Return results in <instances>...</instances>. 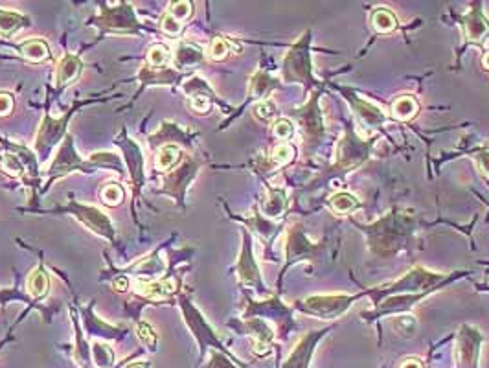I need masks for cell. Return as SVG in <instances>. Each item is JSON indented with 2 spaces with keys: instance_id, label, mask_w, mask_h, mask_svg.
I'll return each instance as SVG.
<instances>
[{
  "instance_id": "cell-1",
  "label": "cell",
  "mask_w": 489,
  "mask_h": 368,
  "mask_svg": "<svg viewBox=\"0 0 489 368\" xmlns=\"http://www.w3.org/2000/svg\"><path fill=\"white\" fill-rule=\"evenodd\" d=\"M411 232V223L401 215H388L370 227V247L377 255H392L405 245Z\"/></svg>"
},
{
  "instance_id": "cell-2",
  "label": "cell",
  "mask_w": 489,
  "mask_h": 368,
  "mask_svg": "<svg viewBox=\"0 0 489 368\" xmlns=\"http://www.w3.org/2000/svg\"><path fill=\"white\" fill-rule=\"evenodd\" d=\"M453 280V276L447 278L443 272H431L423 267H414L406 272L403 278H399L398 282L390 284L386 290H379L377 293H374L376 298V304H379L383 300V297H393V295H419V293H428L431 290H438L441 287L443 282Z\"/></svg>"
},
{
  "instance_id": "cell-3",
  "label": "cell",
  "mask_w": 489,
  "mask_h": 368,
  "mask_svg": "<svg viewBox=\"0 0 489 368\" xmlns=\"http://www.w3.org/2000/svg\"><path fill=\"white\" fill-rule=\"evenodd\" d=\"M311 31H306L298 43H294L284 57V66L282 74L289 83H304V87L309 91L316 81L313 76V65H311Z\"/></svg>"
},
{
  "instance_id": "cell-4",
  "label": "cell",
  "mask_w": 489,
  "mask_h": 368,
  "mask_svg": "<svg viewBox=\"0 0 489 368\" xmlns=\"http://www.w3.org/2000/svg\"><path fill=\"white\" fill-rule=\"evenodd\" d=\"M357 298V295H311L297 304V307L319 319H336L344 315Z\"/></svg>"
},
{
  "instance_id": "cell-5",
  "label": "cell",
  "mask_w": 489,
  "mask_h": 368,
  "mask_svg": "<svg viewBox=\"0 0 489 368\" xmlns=\"http://www.w3.org/2000/svg\"><path fill=\"white\" fill-rule=\"evenodd\" d=\"M180 306H182L186 324L190 326L192 333L195 335L197 342H199V347H201V354H205L206 347H214V348H219L223 354L230 355L223 348V344H221V341H219L217 335L214 333V329L210 328V324L205 320V317L197 312L195 307H193L192 300H188V297H180Z\"/></svg>"
},
{
  "instance_id": "cell-6",
  "label": "cell",
  "mask_w": 489,
  "mask_h": 368,
  "mask_svg": "<svg viewBox=\"0 0 489 368\" xmlns=\"http://www.w3.org/2000/svg\"><path fill=\"white\" fill-rule=\"evenodd\" d=\"M371 145H374V140L363 142L361 138H357L354 129L348 128L344 138L339 144V151H336V166L344 168V170L361 166L370 155Z\"/></svg>"
},
{
  "instance_id": "cell-7",
  "label": "cell",
  "mask_w": 489,
  "mask_h": 368,
  "mask_svg": "<svg viewBox=\"0 0 489 368\" xmlns=\"http://www.w3.org/2000/svg\"><path fill=\"white\" fill-rule=\"evenodd\" d=\"M98 26L105 31H114V34H136L140 22L136 21L133 6L122 2L114 8L103 9L100 21H98Z\"/></svg>"
},
{
  "instance_id": "cell-8",
  "label": "cell",
  "mask_w": 489,
  "mask_h": 368,
  "mask_svg": "<svg viewBox=\"0 0 489 368\" xmlns=\"http://www.w3.org/2000/svg\"><path fill=\"white\" fill-rule=\"evenodd\" d=\"M480 347H482L480 332L469 324L460 326L458 337H456V367L478 368Z\"/></svg>"
},
{
  "instance_id": "cell-9",
  "label": "cell",
  "mask_w": 489,
  "mask_h": 368,
  "mask_svg": "<svg viewBox=\"0 0 489 368\" xmlns=\"http://www.w3.org/2000/svg\"><path fill=\"white\" fill-rule=\"evenodd\" d=\"M293 116L297 118L298 126L302 128V133H304V136H306V140L309 144L319 142L324 136V133H326L322 113H320L319 107V92H314L313 98L307 101V106L294 111Z\"/></svg>"
},
{
  "instance_id": "cell-10",
  "label": "cell",
  "mask_w": 489,
  "mask_h": 368,
  "mask_svg": "<svg viewBox=\"0 0 489 368\" xmlns=\"http://www.w3.org/2000/svg\"><path fill=\"white\" fill-rule=\"evenodd\" d=\"M237 276L244 285H250V287H256L259 293H267V287L262 280V275H259V267L256 260H254L252 252V240H250V234L247 230H243V249H241L240 262H237Z\"/></svg>"
},
{
  "instance_id": "cell-11",
  "label": "cell",
  "mask_w": 489,
  "mask_h": 368,
  "mask_svg": "<svg viewBox=\"0 0 489 368\" xmlns=\"http://www.w3.org/2000/svg\"><path fill=\"white\" fill-rule=\"evenodd\" d=\"M76 170L92 171L94 170V166H92L91 163L81 160V158L76 155L74 138H72V135H66L65 142H63L61 149H59V153L56 155V160H53V164L50 166V175L59 177Z\"/></svg>"
},
{
  "instance_id": "cell-12",
  "label": "cell",
  "mask_w": 489,
  "mask_h": 368,
  "mask_svg": "<svg viewBox=\"0 0 489 368\" xmlns=\"http://www.w3.org/2000/svg\"><path fill=\"white\" fill-rule=\"evenodd\" d=\"M65 210L72 212L81 223L87 225V227L91 228L92 232L109 237V240H114V228L113 225H110L109 218H107L103 212L98 210V208H94V206H83L78 205V203H72L70 206H66Z\"/></svg>"
},
{
  "instance_id": "cell-13",
  "label": "cell",
  "mask_w": 489,
  "mask_h": 368,
  "mask_svg": "<svg viewBox=\"0 0 489 368\" xmlns=\"http://www.w3.org/2000/svg\"><path fill=\"white\" fill-rule=\"evenodd\" d=\"M232 326H236L237 329H241V333H249L250 337H254V352L258 355H265L271 352V342L274 339V332L269 328L265 320L259 319V317H250V319H244L243 322H232Z\"/></svg>"
},
{
  "instance_id": "cell-14",
  "label": "cell",
  "mask_w": 489,
  "mask_h": 368,
  "mask_svg": "<svg viewBox=\"0 0 489 368\" xmlns=\"http://www.w3.org/2000/svg\"><path fill=\"white\" fill-rule=\"evenodd\" d=\"M278 322V326L284 329V335L287 333L289 328H293V317H291V310L285 307L284 304L279 302L278 298H271V300H265L262 304H252L250 302L249 310L244 313V319H250V317H269Z\"/></svg>"
},
{
  "instance_id": "cell-15",
  "label": "cell",
  "mask_w": 489,
  "mask_h": 368,
  "mask_svg": "<svg viewBox=\"0 0 489 368\" xmlns=\"http://www.w3.org/2000/svg\"><path fill=\"white\" fill-rule=\"evenodd\" d=\"M328 332L329 328H322L304 335L302 341L294 347V350L291 352V355H289L287 361H285L282 368H309V361L311 357H313L314 350H316V344H319L320 339H322Z\"/></svg>"
},
{
  "instance_id": "cell-16",
  "label": "cell",
  "mask_w": 489,
  "mask_h": 368,
  "mask_svg": "<svg viewBox=\"0 0 489 368\" xmlns=\"http://www.w3.org/2000/svg\"><path fill=\"white\" fill-rule=\"evenodd\" d=\"M68 116L70 113L59 120H53L50 118V116H46V120H44L43 126H41L39 135H37V140H35V149H37V153H39L41 158H46L50 149L56 145V142H59L61 135L65 133Z\"/></svg>"
},
{
  "instance_id": "cell-17",
  "label": "cell",
  "mask_w": 489,
  "mask_h": 368,
  "mask_svg": "<svg viewBox=\"0 0 489 368\" xmlns=\"http://www.w3.org/2000/svg\"><path fill=\"white\" fill-rule=\"evenodd\" d=\"M199 166H201L199 160H195V158H188L182 166L177 168L173 173H170V175L164 179V183H166L164 192L171 193L173 198H179V201H182L184 190H186V186L190 184V180L193 179V175L197 173Z\"/></svg>"
},
{
  "instance_id": "cell-18",
  "label": "cell",
  "mask_w": 489,
  "mask_h": 368,
  "mask_svg": "<svg viewBox=\"0 0 489 368\" xmlns=\"http://www.w3.org/2000/svg\"><path fill=\"white\" fill-rule=\"evenodd\" d=\"M344 94H346V98H348L349 103H351V107H354L355 116H357V120L363 123L364 128L376 129V128H381V126H383L384 120H386V116L381 113V109H377L376 106H371V103H368V101L357 98L354 92L344 91Z\"/></svg>"
},
{
  "instance_id": "cell-19",
  "label": "cell",
  "mask_w": 489,
  "mask_h": 368,
  "mask_svg": "<svg viewBox=\"0 0 489 368\" xmlns=\"http://www.w3.org/2000/svg\"><path fill=\"white\" fill-rule=\"evenodd\" d=\"M314 252H316V247L307 241L306 234H304L300 225L291 228V232H289V237H287L289 263L297 262V260H304V258H307V256H313Z\"/></svg>"
},
{
  "instance_id": "cell-20",
  "label": "cell",
  "mask_w": 489,
  "mask_h": 368,
  "mask_svg": "<svg viewBox=\"0 0 489 368\" xmlns=\"http://www.w3.org/2000/svg\"><path fill=\"white\" fill-rule=\"evenodd\" d=\"M463 28H465V36L471 43H482L485 36L489 34V22L482 15L480 6L476 4L475 8L463 17Z\"/></svg>"
},
{
  "instance_id": "cell-21",
  "label": "cell",
  "mask_w": 489,
  "mask_h": 368,
  "mask_svg": "<svg viewBox=\"0 0 489 368\" xmlns=\"http://www.w3.org/2000/svg\"><path fill=\"white\" fill-rule=\"evenodd\" d=\"M202 59H205V52L192 43H180L173 53V65L179 71L195 68L197 65H201Z\"/></svg>"
},
{
  "instance_id": "cell-22",
  "label": "cell",
  "mask_w": 489,
  "mask_h": 368,
  "mask_svg": "<svg viewBox=\"0 0 489 368\" xmlns=\"http://www.w3.org/2000/svg\"><path fill=\"white\" fill-rule=\"evenodd\" d=\"M123 153H125L127 164L131 168V180L133 186H135V192H138V188L142 186V180H144V157L140 153L138 145L135 142L127 140L125 144H122Z\"/></svg>"
},
{
  "instance_id": "cell-23",
  "label": "cell",
  "mask_w": 489,
  "mask_h": 368,
  "mask_svg": "<svg viewBox=\"0 0 489 368\" xmlns=\"http://www.w3.org/2000/svg\"><path fill=\"white\" fill-rule=\"evenodd\" d=\"M81 68H83V65H81V61H79V57L76 56H65L59 61V65H57V72H56V81H57V87L63 88L66 87V85H70L72 81H76V79L79 78V74H81Z\"/></svg>"
},
{
  "instance_id": "cell-24",
  "label": "cell",
  "mask_w": 489,
  "mask_h": 368,
  "mask_svg": "<svg viewBox=\"0 0 489 368\" xmlns=\"http://www.w3.org/2000/svg\"><path fill=\"white\" fill-rule=\"evenodd\" d=\"M19 52H21L22 57L28 59L30 63H43L46 61V59H50L48 44L44 43L43 39L24 41V43L19 46Z\"/></svg>"
},
{
  "instance_id": "cell-25",
  "label": "cell",
  "mask_w": 489,
  "mask_h": 368,
  "mask_svg": "<svg viewBox=\"0 0 489 368\" xmlns=\"http://www.w3.org/2000/svg\"><path fill=\"white\" fill-rule=\"evenodd\" d=\"M278 87L279 83L274 78H271L267 72L258 71L252 76V79H250V96L263 98V100H265V98L271 94V91H274V88Z\"/></svg>"
},
{
  "instance_id": "cell-26",
  "label": "cell",
  "mask_w": 489,
  "mask_h": 368,
  "mask_svg": "<svg viewBox=\"0 0 489 368\" xmlns=\"http://www.w3.org/2000/svg\"><path fill=\"white\" fill-rule=\"evenodd\" d=\"M287 208V199H285L284 190L269 188L265 203H263V215L265 218H279Z\"/></svg>"
},
{
  "instance_id": "cell-27",
  "label": "cell",
  "mask_w": 489,
  "mask_h": 368,
  "mask_svg": "<svg viewBox=\"0 0 489 368\" xmlns=\"http://www.w3.org/2000/svg\"><path fill=\"white\" fill-rule=\"evenodd\" d=\"M28 19L24 15L14 14V11H4L0 9V36L11 37L17 34L22 26H26Z\"/></svg>"
},
{
  "instance_id": "cell-28",
  "label": "cell",
  "mask_w": 489,
  "mask_h": 368,
  "mask_svg": "<svg viewBox=\"0 0 489 368\" xmlns=\"http://www.w3.org/2000/svg\"><path fill=\"white\" fill-rule=\"evenodd\" d=\"M72 320H74V328H76V348H74L76 363L83 368H94V363H92V359H91V347L85 342L83 333H81V329H79V324H78V320H76V317Z\"/></svg>"
},
{
  "instance_id": "cell-29",
  "label": "cell",
  "mask_w": 489,
  "mask_h": 368,
  "mask_svg": "<svg viewBox=\"0 0 489 368\" xmlns=\"http://www.w3.org/2000/svg\"><path fill=\"white\" fill-rule=\"evenodd\" d=\"M50 290V278L43 267L35 269L28 278V291L34 298H43Z\"/></svg>"
},
{
  "instance_id": "cell-30",
  "label": "cell",
  "mask_w": 489,
  "mask_h": 368,
  "mask_svg": "<svg viewBox=\"0 0 489 368\" xmlns=\"http://www.w3.org/2000/svg\"><path fill=\"white\" fill-rule=\"evenodd\" d=\"M179 158H180L179 148L173 144H166V145H162L160 151H158L155 164H157L158 171H168V170H171L175 164L179 163Z\"/></svg>"
},
{
  "instance_id": "cell-31",
  "label": "cell",
  "mask_w": 489,
  "mask_h": 368,
  "mask_svg": "<svg viewBox=\"0 0 489 368\" xmlns=\"http://www.w3.org/2000/svg\"><path fill=\"white\" fill-rule=\"evenodd\" d=\"M419 106L418 101L412 96H401L393 101L392 114L398 120H411L416 113H418Z\"/></svg>"
},
{
  "instance_id": "cell-32",
  "label": "cell",
  "mask_w": 489,
  "mask_h": 368,
  "mask_svg": "<svg viewBox=\"0 0 489 368\" xmlns=\"http://www.w3.org/2000/svg\"><path fill=\"white\" fill-rule=\"evenodd\" d=\"M392 328H393V332H398V335H401V337L411 339V337H414L416 333H418L419 326H418L416 317L401 313V315H398L392 320Z\"/></svg>"
},
{
  "instance_id": "cell-33",
  "label": "cell",
  "mask_w": 489,
  "mask_h": 368,
  "mask_svg": "<svg viewBox=\"0 0 489 368\" xmlns=\"http://www.w3.org/2000/svg\"><path fill=\"white\" fill-rule=\"evenodd\" d=\"M329 205H331L333 210L339 212V214H348V212H354L355 208H357L359 201L351 195V193L336 192L333 193L331 199H329Z\"/></svg>"
},
{
  "instance_id": "cell-34",
  "label": "cell",
  "mask_w": 489,
  "mask_h": 368,
  "mask_svg": "<svg viewBox=\"0 0 489 368\" xmlns=\"http://www.w3.org/2000/svg\"><path fill=\"white\" fill-rule=\"evenodd\" d=\"M88 163L94 168H107V170H114L118 173H123V163L120 160L118 155L114 153H94Z\"/></svg>"
},
{
  "instance_id": "cell-35",
  "label": "cell",
  "mask_w": 489,
  "mask_h": 368,
  "mask_svg": "<svg viewBox=\"0 0 489 368\" xmlns=\"http://www.w3.org/2000/svg\"><path fill=\"white\" fill-rule=\"evenodd\" d=\"M92 361L98 368H110L114 363V354L107 344L96 341L92 344Z\"/></svg>"
},
{
  "instance_id": "cell-36",
  "label": "cell",
  "mask_w": 489,
  "mask_h": 368,
  "mask_svg": "<svg viewBox=\"0 0 489 368\" xmlns=\"http://www.w3.org/2000/svg\"><path fill=\"white\" fill-rule=\"evenodd\" d=\"M371 22H374V28H376L379 34H390V31L396 30L398 26V21L390 14L388 9H377L374 17H371Z\"/></svg>"
},
{
  "instance_id": "cell-37",
  "label": "cell",
  "mask_w": 489,
  "mask_h": 368,
  "mask_svg": "<svg viewBox=\"0 0 489 368\" xmlns=\"http://www.w3.org/2000/svg\"><path fill=\"white\" fill-rule=\"evenodd\" d=\"M170 61V50L164 46V44H153L148 52V65L155 71H160L164 68V65Z\"/></svg>"
},
{
  "instance_id": "cell-38",
  "label": "cell",
  "mask_w": 489,
  "mask_h": 368,
  "mask_svg": "<svg viewBox=\"0 0 489 368\" xmlns=\"http://www.w3.org/2000/svg\"><path fill=\"white\" fill-rule=\"evenodd\" d=\"M123 188L118 183H109L105 184L103 190H101V203L105 206H118L123 201Z\"/></svg>"
},
{
  "instance_id": "cell-39",
  "label": "cell",
  "mask_w": 489,
  "mask_h": 368,
  "mask_svg": "<svg viewBox=\"0 0 489 368\" xmlns=\"http://www.w3.org/2000/svg\"><path fill=\"white\" fill-rule=\"evenodd\" d=\"M136 335H138V339L142 341V344H144V347H148L151 352L157 348V332L151 328V324H149V322H145V320H140L138 324H136Z\"/></svg>"
},
{
  "instance_id": "cell-40",
  "label": "cell",
  "mask_w": 489,
  "mask_h": 368,
  "mask_svg": "<svg viewBox=\"0 0 489 368\" xmlns=\"http://www.w3.org/2000/svg\"><path fill=\"white\" fill-rule=\"evenodd\" d=\"M230 53V43L223 37H215L208 46V57L212 61H225Z\"/></svg>"
},
{
  "instance_id": "cell-41",
  "label": "cell",
  "mask_w": 489,
  "mask_h": 368,
  "mask_svg": "<svg viewBox=\"0 0 489 368\" xmlns=\"http://www.w3.org/2000/svg\"><path fill=\"white\" fill-rule=\"evenodd\" d=\"M184 92L186 94H190V96H214V92H212V88L208 87V83H206L205 79L201 78H192L188 79L186 83H184Z\"/></svg>"
},
{
  "instance_id": "cell-42",
  "label": "cell",
  "mask_w": 489,
  "mask_h": 368,
  "mask_svg": "<svg viewBox=\"0 0 489 368\" xmlns=\"http://www.w3.org/2000/svg\"><path fill=\"white\" fill-rule=\"evenodd\" d=\"M85 322H87V329L91 335H94V333H101L100 329H103V337H116V335H118V329L110 328V326L100 322L96 317L91 315V312H88V317H85Z\"/></svg>"
},
{
  "instance_id": "cell-43",
  "label": "cell",
  "mask_w": 489,
  "mask_h": 368,
  "mask_svg": "<svg viewBox=\"0 0 489 368\" xmlns=\"http://www.w3.org/2000/svg\"><path fill=\"white\" fill-rule=\"evenodd\" d=\"M192 11H193L192 2H175V4H171L170 8H168L166 14H170L171 17L177 19L179 22H184L192 17Z\"/></svg>"
},
{
  "instance_id": "cell-44",
  "label": "cell",
  "mask_w": 489,
  "mask_h": 368,
  "mask_svg": "<svg viewBox=\"0 0 489 368\" xmlns=\"http://www.w3.org/2000/svg\"><path fill=\"white\" fill-rule=\"evenodd\" d=\"M2 170H4L6 173H9V175L21 177L22 173H24V164L19 160L17 155L6 153L4 157H2Z\"/></svg>"
},
{
  "instance_id": "cell-45",
  "label": "cell",
  "mask_w": 489,
  "mask_h": 368,
  "mask_svg": "<svg viewBox=\"0 0 489 368\" xmlns=\"http://www.w3.org/2000/svg\"><path fill=\"white\" fill-rule=\"evenodd\" d=\"M293 157H294V149H293V145L287 144V142L279 144L278 148L272 151V160H274L278 166H285V164H289L291 160H293Z\"/></svg>"
},
{
  "instance_id": "cell-46",
  "label": "cell",
  "mask_w": 489,
  "mask_h": 368,
  "mask_svg": "<svg viewBox=\"0 0 489 368\" xmlns=\"http://www.w3.org/2000/svg\"><path fill=\"white\" fill-rule=\"evenodd\" d=\"M272 133H274V136L276 138H279V140H287V138L293 136L294 126L291 123V120L279 118V120H276L274 126H272Z\"/></svg>"
},
{
  "instance_id": "cell-47",
  "label": "cell",
  "mask_w": 489,
  "mask_h": 368,
  "mask_svg": "<svg viewBox=\"0 0 489 368\" xmlns=\"http://www.w3.org/2000/svg\"><path fill=\"white\" fill-rule=\"evenodd\" d=\"M160 30L170 37H177L182 30V22H179L177 19L171 17L170 14H164L160 19Z\"/></svg>"
},
{
  "instance_id": "cell-48",
  "label": "cell",
  "mask_w": 489,
  "mask_h": 368,
  "mask_svg": "<svg viewBox=\"0 0 489 368\" xmlns=\"http://www.w3.org/2000/svg\"><path fill=\"white\" fill-rule=\"evenodd\" d=\"M254 114H256V116H258L259 120H263V122H269V120L274 118L276 106H274V103H272V101L262 100L258 103V106L254 107Z\"/></svg>"
},
{
  "instance_id": "cell-49",
  "label": "cell",
  "mask_w": 489,
  "mask_h": 368,
  "mask_svg": "<svg viewBox=\"0 0 489 368\" xmlns=\"http://www.w3.org/2000/svg\"><path fill=\"white\" fill-rule=\"evenodd\" d=\"M206 368H240L234 364V361L228 359V355L223 352H212L210 355V364Z\"/></svg>"
},
{
  "instance_id": "cell-50",
  "label": "cell",
  "mask_w": 489,
  "mask_h": 368,
  "mask_svg": "<svg viewBox=\"0 0 489 368\" xmlns=\"http://www.w3.org/2000/svg\"><path fill=\"white\" fill-rule=\"evenodd\" d=\"M190 103H192V109L195 113H208L210 107H212V101L208 96H193Z\"/></svg>"
},
{
  "instance_id": "cell-51",
  "label": "cell",
  "mask_w": 489,
  "mask_h": 368,
  "mask_svg": "<svg viewBox=\"0 0 489 368\" xmlns=\"http://www.w3.org/2000/svg\"><path fill=\"white\" fill-rule=\"evenodd\" d=\"M14 111V98L8 92H0V116H8Z\"/></svg>"
},
{
  "instance_id": "cell-52",
  "label": "cell",
  "mask_w": 489,
  "mask_h": 368,
  "mask_svg": "<svg viewBox=\"0 0 489 368\" xmlns=\"http://www.w3.org/2000/svg\"><path fill=\"white\" fill-rule=\"evenodd\" d=\"M476 158H478V164H480L482 171H484L485 175H489V153L480 151V153H476Z\"/></svg>"
},
{
  "instance_id": "cell-53",
  "label": "cell",
  "mask_w": 489,
  "mask_h": 368,
  "mask_svg": "<svg viewBox=\"0 0 489 368\" xmlns=\"http://www.w3.org/2000/svg\"><path fill=\"white\" fill-rule=\"evenodd\" d=\"M9 298H22V295H19L17 291H11V290L0 291V302H8Z\"/></svg>"
},
{
  "instance_id": "cell-54",
  "label": "cell",
  "mask_w": 489,
  "mask_h": 368,
  "mask_svg": "<svg viewBox=\"0 0 489 368\" xmlns=\"http://www.w3.org/2000/svg\"><path fill=\"white\" fill-rule=\"evenodd\" d=\"M401 368H423L421 367V361L416 359V357H408V359L403 361Z\"/></svg>"
},
{
  "instance_id": "cell-55",
  "label": "cell",
  "mask_w": 489,
  "mask_h": 368,
  "mask_svg": "<svg viewBox=\"0 0 489 368\" xmlns=\"http://www.w3.org/2000/svg\"><path fill=\"white\" fill-rule=\"evenodd\" d=\"M114 285H116L120 291H125L127 287H129V280H127L125 276H122V278H118V280L114 282Z\"/></svg>"
},
{
  "instance_id": "cell-56",
  "label": "cell",
  "mask_w": 489,
  "mask_h": 368,
  "mask_svg": "<svg viewBox=\"0 0 489 368\" xmlns=\"http://www.w3.org/2000/svg\"><path fill=\"white\" fill-rule=\"evenodd\" d=\"M125 368H149V363H144V361H142V363H131Z\"/></svg>"
},
{
  "instance_id": "cell-57",
  "label": "cell",
  "mask_w": 489,
  "mask_h": 368,
  "mask_svg": "<svg viewBox=\"0 0 489 368\" xmlns=\"http://www.w3.org/2000/svg\"><path fill=\"white\" fill-rule=\"evenodd\" d=\"M482 65H484L485 68H488V71H489V52H485L484 57H482Z\"/></svg>"
},
{
  "instance_id": "cell-58",
  "label": "cell",
  "mask_w": 489,
  "mask_h": 368,
  "mask_svg": "<svg viewBox=\"0 0 489 368\" xmlns=\"http://www.w3.org/2000/svg\"><path fill=\"white\" fill-rule=\"evenodd\" d=\"M122 364H123V363H120V364H118V367H116V368H120V367H122Z\"/></svg>"
}]
</instances>
